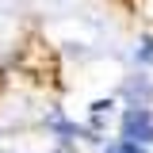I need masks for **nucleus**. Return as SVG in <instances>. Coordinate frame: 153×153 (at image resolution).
<instances>
[{
    "label": "nucleus",
    "instance_id": "nucleus-3",
    "mask_svg": "<svg viewBox=\"0 0 153 153\" xmlns=\"http://www.w3.org/2000/svg\"><path fill=\"white\" fill-rule=\"evenodd\" d=\"M107 153H142V149H138L134 142H119V146H111Z\"/></svg>",
    "mask_w": 153,
    "mask_h": 153
},
{
    "label": "nucleus",
    "instance_id": "nucleus-2",
    "mask_svg": "<svg viewBox=\"0 0 153 153\" xmlns=\"http://www.w3.org/2000/svg\"><path fill=\"white\" fill-rule=\"evenodd\" d=\"M138 61L153 65V38H146V42H142V50H138Z\"/></svg>",
    "mask_w": 153,
    "mask_h": 153
},
{
    "label": "nucleus",
    "instance_id": "nucleus-1",
    "mask_svg": "<svg viewBox=\"0 0 153 153\" xmlns=\"http://www.w3.org/2000/svg\"><path fill=\"white\" fill-rule=\"evenodd\" d=\"M123 134H126V142H153V115L149 107H134V111H126V119H123Z\"/></svg>",
    "mask_w": 153,
    "mask_h": 153
}]
</instances>
